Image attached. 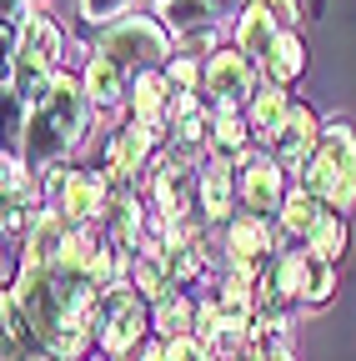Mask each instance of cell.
Masks as SVG:
<instances>
[{
  "label": "cell",
  "mask_w": 356,
  "mask_h": 361,
  "mask_svg": "<svg viewBox=\"0 0 356 361\" xmlns=\"http://www.w3.org/2000/svg\"><path fill=\"white\" fill-rule=\"evenodd\" d=\"M85 126V96L70 75H56L46 101H40L30 116H25V151L35 161H61L75 141V130Z\"/></svg>",
  "instance_id": "obj_1"
},
{
  "label": "cell",
  "mask_w": 356,
  "mask_h": 361,
  "mask_svg": "<svg viewBox=\"0 0 356 361\" xmlns=\"http://www.w3.org/2000/svg\"><path fill=\"white\" fill-rule=\"evenodd\" d=\"M301 191L317 201H331V211H346L356 201V135L346 121H331L321 130L311 161L301 166Z\"/></svg>",
  "instance_id": "obj_2"
},
{
  "label": "cell",
  "mask_w": 356,
  "mask_h": 361,
  "mask_svg": "<svg viewBox=\"0 0 356 361\" xmlns=\"http://www.w3.org/2000/svg\"><path fill=\"white\" fill-rule=\"evenodd\" d=\"M91 331H96L116 356H125V351H136V341H141V331H146V306L130 296V291H106V296H96V306H91Z\"/></svg>",
  "instance_id": "obj_3"
},
{
  "label": "cell",
  "mask_w": 356,
  "mask_h": 361,
  "mask_svg": "<svg viewBox=\"0 0 356 361\" xmlns=\"http://www.w3.org/2000/svg\"><path fill=\"white\" fill-rule=\"evenodd\" d=\"M101 56L116 61V66H146V61H161V56H166V35H161L156 20L130 16V20H121V25L106 35Z\"/></svg>",
  "instance_id": "obj_4"
},
{
  "label": "cell",
  "mask_w": 356,
  "mask_h": 361,
  "mask_svg": "<svg viewBox=\"0 0 356 361\" xmlns=\"http://www.w3.org/2000/svg\"><path fill=\"white\" fill-rule=\"evenodd\" d=\"M206 90L216 96L221 111H236V101L251 96V61L236 51H216L206 61Z\"/></svg>",
  "instance_id": "obj_5"
},
{
  "label": "cell",
  "mask_w": 356,
  "mask_h": 361,
  "mask_svg": "<svg viewBox=\"0 0 356 361\" xmlns=\"http://www.w3.org/2000/svg\"><path fill=\"white\" fill-rule=\"evenodd\" d=\"M241 196L251 216H271L286 206V186H281V166L276 161H241Z\"/></svg>",
  "instance_id": "obj_6"
},
{
  "label": "cell",
  "mask_w": 356,
  "mask_h": 361,
  "mask_svg": "<svg viewBox=\"0 0 356 361\" xmlns=\"http://www.w3.org/2000/svg\"><path fill=\"white\" fill-rule=\"evenodd\" d=\"M317 141H321V135H317V116H311L306 106H291V116H286L281 135L271 141V151H276L281 166H296V161H311Z\"/></svg>",
  "instance_id": "obj_7"
},
{
  "label": "cell",
  "mask_w": 356,
  "mask_h": 361,
  "mask_svg": "<svg viewBox=\"0 0 356 361\" xmlns=\"http://www.w3.org/2000/svg\"><path fill=\"white\" fill-rule=\"evenodd\" d=\"M101 201H106L101 176H85V171H75V176L66 180V191H61V216H66L70 226H80V221H91V216L101 211Z\"/></svg>",
  "instance_id": "obj_8"
},
{
  "label": "cell",
  "mask_w": 356,
  "mask_h": 361,
  "mask_svg": "<svg viewBox=\"0 0 356 361\" xmlns=\"http://www.w3.org/2000/svg\"><path fill=\"white\" fill-rule=\"evenodd\" d=\"M231 261L241 266V271H256V261L271 251V231H266V221L261 216H241V221H231Z\"/></svg>",
  "instance_id": "obj_9"
},
{
  "label": "cell",
  "mask_w": 356,
  "mask_h": 361,
  "mask_svg": "<svg viewBox=\"0 0 356 361\" xmlns=\"http://www.w3.org/2000/svg\"><path fill=\"white\" fill-rule=\"evenodd\" d=\"M216 16H221V0H166V6H161V20H166L176 35L211 30Z\"/></svg>",
  "instance_id": "obj_10"
},
{
  "label": "cell",
  "mask_w": 356,
  "mask_h": 361,
  "mask_svg": "<svg viewBox=\"0 0 356 361\" xmlns=\"http://www.w3.org/2000/svg\"><path fill=\"white\" fill-rule=\"evenodd\" d=\"M0 316H6V361H30V356H35V341H40V331H35V322L25 316V306L6 296Z\"/></svg>",
  "instance_id": "obj_11"
},
{
  "label": "cell",
  "mask_w": 356,
  "mask_h": 361,
  "mask_svg": "<svg viewBox=\"0 0 356 361\" xmlns=\"http://www.w3.org/2000/svg\"><path fill=\"white\" fill-rule=\"evenodd\" d=\"M286 116H291V101L281 96V85H266V90L251 96V126H256V135H266V141L281 135Z\"/></svg>",
  "instance_id": "obj_12"
},
{
  "label": "cell",
  "mask_w": 356,
  "mask_h": 361,
  "mask_svg": "<svg viewBox=\"0 0 356 361\" xmlns=\"http://www.w3.org/2000/svg\"><path fill=\"white\" fill-rule=\"evenodd\" d=\"M156 141V135L146 130V126H125L116 141H111V161H106V171L111 176H130V171H141V161H146V146Z\"/></svg>",
  "instance_id": "obj_13"
},
{
  "label": "cell",
  "mask_w": 356,
  "mask_h": 361,
  "mask_svg": "<svg viewBox=\"0 0 356 361\" xmlns=\"http://www.w3.org/2000/svg\"><path fill=\"white\" fill-rule=\"evenodd\" d=\"M236 35H241V45H246V51L256 56V61H266V56H271L276 51V40L286 35L271 16H266V11H256V6H246V16H241V25H236Z\"/></svg>",
  "instance_id": "obj_14"
},
{
  "label": "cell",
  "mask_w": 356,
  "mask_h": 361,
  "mask_svg": "<svg viewBox=\"0 0 356 361\" xmlns=\"http://www.w3.org/2000/svg\"><path fill=\"white\" fill-rule=\"evenodd\" d=\"M321 216H326V211H321V201L311 196V191H301V186H296V191L286 196V206H281V231H286V236H306V241H311V231L321 226Z\"/></svg>",
  "instance_id": "obj_15"
},
{
  "label": "cell",
  "mask_w": 356,
  "mask_h": 361,
  "mask_svg": "<svg viewBox=\"0 0 356 361\" xmlns=\"http://www.w3.org/2000/svg\"><path fill=\"white\" fill-rule=\"evenodd\" d=\"M201 206L211 221H221L231 211V166L226 161H206L201 166Z\"/></svg>",
  "instance_id": "obj_16"
},
{
  "label": "cell",
  "mask_w": 356,
  "mask_h": 361,
  "mask_svg": "<svg viewBox=\"0 0 356 361\" xmlns=\"http://www.w3.org/2000/svg\"><path fill=\"white\" fill-rule=\"evenodd\" d=\"M266 66V75H271V85H286V80H296L301 71H306V51H301V40L286 30L281 40H276V51L261 61Z\"/></svg>",
  "instance_id": "obj_17"
},
{
  "label": "cell",
  "mask_w": 356,
  "mask_h": 361,
  "mask_svg": "<svg viewBox=\"0 0 356 361\" xmlns=\"http://www.w3.org/2000/svg\"><path fill=\"white\" fill-rule=\"evenodd\" d=\"M85 96L96 106H116L121 101V66L106 56H91V66H85Z\"/></svg>",
  "instance_id": "obj_18"
},
{
  "label": "cell",
  "mask_w": 356,
  "mask_h": 361,
  "mask_svg": "<svg viewBox=\"0 0 356 361\" xmlns=\"http://www.w3.org/2000/svg\"><path fill=\"white\" fill-rule=\"evenodd\" d=\"M20 51L35 56L40 66H56V61H61V30H56V20L35 16V20L25 25V35H20Z\"/></svg>",
  "instance_id": "obj_19"
},
{
  "label": "cell",
  "mask_w": 356,
  "mask_h": 361,
  "mask_svg": "<svg viewBox=\"0 0 356 361\" xmlns=\"http://www.w3.org/2000/svg\"><path fill=\"white\" fill-rule=\"evenodd\" d=\"M196 306L191 301H181V296H166V301H156V326H161V336L166 341H181V336H196L191 326H196Z\"/></svg>",
  "instance_id": "obj_20"
},
{
  "label": "cell",
  "mask_w": 356,
  "mask_h": 361,
  "mask_svg": "<svg viewBox=\"0 0 356 361\" xmlns=\"http://www.w3.org/2000/svg\"><path fill=\"white\" fill-rule=\"evenodd\" d=\"M161 96H166V80L156 75V71H141L136 75V101H130V106H136V126H146V130H156L161 126Z\"/></svg>",
  "instance_id": "obj_21"
},
{
  "label": "cell",
  "mask_w": 356,
  "mask_h": 361,
  "mask_svg": "<svg viewBox=\"0 0 356 361\" xmlns=\"http://www.w3.org/2000/svg\"><path fill=\"white\" fill-rule=\"evenodd\" d=\"M341 246H346V226H341V216H336V211H326V216H321V226L311 231V256H317V261H336V256H341Z\"/></svg>",
  "instance_id": "obj_22"
},
{
  "label": "cell",
  "mask_w": 356,
  "mask_h": 361,
  "mask_svg": "<svg viewBox=\"0 0 356 361\" xmlns=\"http://www.w3.org/2000/svg\"><path fill=\"white\" fill-rule=\"evenodd\" d=\"M111 236H116V246L125 251V246H136L141 241V211H136V201H116L111 206Z\"/></svg>",
  "instance_id": "obj_23"
},
{
  "label": "cell",
  "mask_w": 356,
  "mask_h": 361,
  "mask_svg": "<svg viewBox=\"0 0 356 361\" xmlns=\"http://www.w3.org/2000/svg\"><path fill=\"white\" fill-rule=\"evenodd\" d=\"M211 141H216V151H241V146H246V121H241L236 111H216Z\"/></svg>",
  "instance_id": "obj_24"
},
{
  "label": "cell",
  "mask_w": 356,
  "mask_h": 361,
  "mask_svg": "<svg viewBox=\"0 0 356 361\" xmlns=\"http://www.w3.org/2000/svg\"><path fill=\"white\" fill-rule=\"evenodd\" d=\"M146 361H216V356H206V346L196 336H181L166 346H146Z\"/></svg>",
  "instance_id": "obj_25"
},
{
  "label": "cell",
  "mask_w": 356,
  "mask_h": 361,
  "mask_svg": "<svg viewBox=\"0 0 356 361\" xmlns=\"http://www.w3.org/2000/svg\"><path fill=\"white\" fill-rule=\"evenodd\" d=\"M331 296V261L311 256V281H306V301H326Z\"/></svg>",
  "instance_id": "obj_26"
},
{
  "label": "cell",
  "mask_w": 356,
  "mask_h": 361,
  "mask_svg": "<svg viewBox=\"0 0 356 361\" xmlns=\"http://www.w3.org/2000/svg\"><path fill=\"white\" fill-rule=\"evenodd\" d=\"M125 6H130V0H80V16H85V25H101V20L121 16Z\"/></svg>",
  "instance_id": "obj_27"
},
{
  "label": "cell",
  "mask_w": 356,
  "mask_h": 361,
  "mask_svg": "<svg viewBox=\"0 0 356 361\" xmlns=\"http://www.w3.org/2000/svg\"><path fill=\"white\" fill-rule=\"evenodd\" d=\"M251 6H256V11H266L281 30H291V25H296V0H251Z\"/></svg>",
  "instance_id": "obj_28"
},
{
  "label": "cell",
  "mask_w": 356,
  "mask_h": 361,
  "mask_svg": "<svg viewBox=\"0 0 356 361\" xmlns=\"http://www.w3.org/2000/svg\"><path fill=\"white\" fill-rule=\"evenodd\" d=\"M0 6H6V35H11V30L25 35V25L35 20V16H25V0H0Z\"/></svg>",
  "instance_id": "obj_29"
},
{
  "label": "cell",
  "mask_w": 356,
  "mask_h": 361,
  "mask_svg": "<svg viewBox=\"0 0 356 361\" xmlns=\"http://www.w3.org/2000/svg\"><path fill=\"white\" fill-rule=\"evenodd\" d=\"M171 85H176V96H191V85H196V66H191V61H176V66H171Z\"/></svg>",
  "instance_id": "obj_30"
},
{
  "label": "cell",
  "mask_w": 356,
  "mask_h": 361,
  "mask_svg": "<svg viewBox=\"0 0 356 361\" xmlns=\"http://www.w3.org/2000/svg\"><path fill=\"white\" fill-rule=\"evenodd\" d=\"M6 231H25V206H11L6 201Z\"/></svg>",
  "instance_id": "obj_31"
},
{
  "label": "cell",
  "mask_w": 356,
  "mask_h": 361,
  "mask_svg": "<svg viewBox=\"0 0 356 361\" xmlns=\"http://www.w3.org/2000/svg\"><path fill=\"white\" fill-rule=\"evenodd\" d=\"M266 361H291V351H281V346H271V351H266Z\"/></svg>",
  "instance_id": "obj_32"
},
{
  "label": "cell",
  "mask_w": 356,
  "mask_h": 361,
  "mask_svg": "<svg viewBox=\"0 0 356 361\" xmlns=\"http://www.w3.org/2000/svg\"><path fill=\"white\" fill-rule=\"evenodd\" d=\"M116 361H146V351H141V356H136V351H125V356H116Z\"/></svg>",
  "instance_id": "obj_33"
},
{
  "label": "cell",
  "mask_w": 356,
  "mask_h": 361,
  "mask_svg": "<svg viewBox=\"0 0 356 361\" xmlns=\"http://www.w3.org/2000/svg\"><path fill=\"white\" fill-rule=\"evenodd\" d=\"M30 361H61V356H51V351H35V356H30Z\"/></svg>",
  "instance_id": "obj_34"
}]
</instances>
